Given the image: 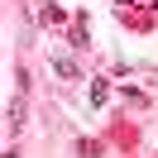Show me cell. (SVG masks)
Here are the masks:
<instances>
[{
  "label": "cell",
  "mask_w": 158,
  "mask_h": 158,
  "mask_svg": "<svg viewBox=\"0 0 158 158\" xmlns=\"http://www.w3.org/2000/svg\"><path fill=\"white\" fill-rule=\"evenodd\" d=\"M53 67H58V77H67V81H77V77H81V72H77V62H72V58H58Z\"/></svg>",
  "instance_id": "1"
},
{
  "label": "cell",
  "mask_w": 158,
  "mask_h": 158,
  "mask_svg": "<svg viewBox=\"0 0 158 158\" xmlns=\"http://www.w3.org/2000/svg\"><path fill=\"white\" fill-rule=\"evenodd\" d=\"M39 19H43V24H62V10H58V5H43Z\"/></svg>",
  "instance_id": "4"
},
{
  "label": "cell",
  "mask_w": 158,
  "mask_h": 158,
  "mask_svg": "<svg viewBox=\"0 0 158 158\" xmlns=\"http://www.w3.org/2000/svg\"><path fill=\"white\" fill-rule=\"evenodd\" d=\"M72 43H86V15H77V24H72Z\"/></svg>",
  "instance_id": "2"
},
{
  "label": "cell",
  "mask_w": 158,
  "mask_h": 158,
  "mask_svg": "<svg viewBox=\"0 0 158 158\" xmlns=\"http://www.w3.org/2000/svg\"><path fill=\"white\" fill-rule=\"evenodd\" d=\"M106 96H110V86H106V81H91V106H101Z\"/></svg>",
  "instance_id": "3"
},
{
  "label": "cell",
  "mask_w": 158,
  "mask_h": 158,
  "mask_svg": "<svg viewBox=\"0 0 158 158\" xmlns=\"http://www.w3.org/2000/svg\"><path fill=\"white\" fill-rule=\"evenodd\" d=\"M115 5H144V10H158V0H115Z\"/></svg>",
  "instance_id": "5"
}]
</instances>
